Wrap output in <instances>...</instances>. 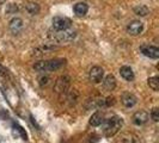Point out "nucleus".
Masks as SVG:
<instances>
[{"mask_svg": "<svg viewBox=\"0 0 159 143\" xmlns=\"http://www.w3.org/2000/svg\"><path fill=\"white\" fill-rule=\"evenodd\" d=\"M66 64L65 58H53V60H47V61H39L32 66V68L36 72H54L60 68H62Z\"/></svg>", "mask_w": 159, "mask_h": 143, "instance_id": "obj_1", "label": "nucleus"}, {"mask_svg": "<svg viewBox=\"0 0 159 143\" xmlns=\"http://www.w3.org/2000/svg\"><path fill=\"white\" fill-rule=\"evenodd\" d=\"M122 119L117 117V116H112L110 118L104 119L103 122V132L107 137H111V136L116 135L120 131V129L122 128Z\"/></svg>", "mask_w": 159, "mask_h": 143, "instance_id": "obj_2", "label": "nucleus"}, {"mask_svg": "<svg viewBox=\"0 0 159 143\" xmlns=\"http://www.w3.org/2000/svg\"><path fill=\"white\" fill-rule=\"evenodd\" d=\"M49 38L59 43H66V42H71L77 37V31L73 29H66V30H60L56 31L54 30V32H49Z\"/></svg>", "mask_w": 159, "mask_h": 143, "instance_id": "obj_3", "label": "nucleus"}, {"mask_svg": "<svg viewBox=\"0 0 159 143\" xmlns=\"http://www.w3.org/2000/svg\"><path fill=\"white\" fill-rule=\"evenodd\" d=\"M52 24H53V29H54V30H56V31H60V30H66V29L71 28L72 20L68 18V17L56 16V17H54V18H53Z\"/></svg>", "mask_w": 159, "mask_h": 143, "instance_id": "obj_4", "label": "nucleus"}, {"mask_svg": "<svg viewBox=\"0 0 159 143\" xmlns=\"http://www.w3.org/2000/svg\"><path fill=\"white\" fill-rule=\"evenodd\" d=\"M89 78H90V81L93 82V84H99L102 82V80L104 78V69L99 66H95L90 69V73H89Z\"/></svg>", "mask_w": 159, "mask_h": 143, "instance_id": "obj_5", "label": "nucleus"}, {"mask_svg": "<svg viewBox=\"0 0 159 143\" xmlns=\"http://www.w3.org/2000/svg\"><path fill=\"white\" fill-rule=\"evenodd\" d=\"M140 51L146 57H150V58H153V60L159 58V48L156 47V46H150V44L141 46L140 47Z\"/></svg>", "mask_w": 159, "mask_h": 143, "instance_id": "obj_6", "label": "nucleus"}, {"mask_svg": "<svg viewBox=\"0 0 159 143\" xmlns=\"http://www.w3.org/2000/svg\"><path fill=\"white\" fill-rule=\"evenodd\" d=\"M24 28V22L22 18H19V17H15V18H12L11 20H10V24H8V29H10V31L12 32V35H19L22 30H23Z\"/></svg>", "mask_w": 159, "mask_h": 143, "instance_id": "obj_7", "label": "nucleus"}, {"mask_svg": "<svg viewBox=\"0 0 159 143\" xmlns=\"http://www.w3.org/2000/svg\"><path fill=\"white\" fill-rule=\"evenodd\" d=\"M143 30V24L140 20H132L127 25V32L130 36H139Z\"/></svg>", "mask_w": 159, "mask_h": 143, "instance_id": "obj_8", "label": "nucleus"}, {"mask_svg": "<svg viewBox=\"0 0 159 143\" xmlns=\"http://www.w3.org/2000/svg\"><path fill=\"white\" fill-rule=\"evenodd\" d=\"M133 123L138 125V127H140V125H143V124H146L147 122H148V119H150V115L147 113L146 111H143V110H140V111H136L134 115H133Z\"/></svg>", "mask_w": 159, "mask_h": 143, "instance_id": "obj_9", "label": "nucleus"}, {"mask_svg": "<svg viewBox=\"0 0 159 143\" xmlns=\"http://www.w3.org/2000/svg\"><path fill=\"white\" fill-rule=\"evenodd\" d=\"M121 102L126 107H133L138 103V99H136L135 95L132 94V93H125L121 97Z\"/></svg>", "mask_w": 159, "mask_h": 143, "instance_id": "obj_10", "label": "nucleus"}, {"mask_svg": "<svg viewBox=\"0 0 159 143\" xmlns=\"http://www.w3.org/2000/svg\"><path fill=\"white\" fill-rule=\"evenodd\" d=\"M120 75L126 81H133L134 80V72L129 66H122L120 68Z\"/></svg>", "mask_w": 159, "mask_h": 143, "instance_id": "obj_11", "label": "nucleus"}, {"mask_svg": "<svg viewBox=\"0 0 159 143\" xmlns=\"http://www.w3.org/2000/svg\"><path fill=\"white\" fill-rule=\"evenodd\" d=\"M104 122V115L103 112L101 111H97L95 112L92 116H91V118H90V125H92V127H99V125H102Z\"/></svg>", "mask_w": 159, "mask_h": 143, "instance_id": "obj_12", "label": "nucleus"}, {"mask_svg": "<svg viewBox=\"0 0 159 143\" xmlns=\"http://www.w3.org/2000/svg\"><path fill=\"white\" fill-rule=\"evenodd\" d=\"M73 11H74L75 16L84 17L89 11L88 4H85V2H77V4L73 6Z\"/></svg>", "mask_w": 159, "mask_h": 143, "instance_id": "obj_13", "label": "nucleus"}, {"mask_svg": "<svg viewBox=\"0 0 159 143\" xmlns=\"http://www.w3.org/2000/svg\"><path fill=\"white\" fill-rule=\"evenodd\" d=\"M68 86H70V78L68 76H61L56 81L55 88L57 92H64L68 88Z\"/></svg>", "mask_w": 159, "mask_h": 143, "instance_id": "obj_14", "label": "nucleus"}, {"mask_svg": "<svg viewBox=\"0 0 159 143\" xmlns=\"http://www.w3.org/2000/svg\"><path fill=\"white\" fill-rule=\"evenodd\" d=\"M103 86L105 89H108V91H112L114 88L116 87V79H115V76L114 75H108V76H105L103 78Z\"/></svg>", "mask_w": 159, "mask_h": 143, "instance_id": "obj_15", "label": "nucleus"}, {"mask_svg": "<svg viewBox=\"0 0 159 143\" xmlns=\"http://www.w3.org/2000/svg\"><path fill=\"white\" fill-rule=\"evenodd\" d=\"M55 49H57L56 46H53V44H44V46H41V47L36 48L35 53H36V55H43V54H49V53H52V51L55 50Z\"/></svg>", "mask_w": 159, "mask_h": 143, "instance_id": "obj_16", "label": "nucleus"}, {"mask_svg": "<svg viewBox=\"0 0 159 143\" xmlns=\"http://www.w3.org/2000/svg\"><path fill=\"white\" fill-rule=\"evenodd\" d=\"M24 7H25V10H26V12H28V13H30V15H32V16L37 15L41 10L40 5H39V4H36V2H32V1L26 2V4L24 5Z\"/></svg>", "mask_w": 159, "mask_h": 143, "instance_id": "obj_17", "label": "nucleus"}, {"mask_svg": "<svg viewBox=\"0 0 159 143\" xmlns=\"http://www.w3.org/2000/svg\"><path fill=\"white\" fill-rule=\"evenodd\" d=\"M133 11H134V13H135L136 16L140 17H146L150 13V8L147 7V6H145V5H139V6L133 8Z\"/></svg>", "mask_w": 159, "mask_h": 143, "instance_id": "obj_18", "label": "nucleus"}, {"mask_svg": "<svg viewBox=\"0 0 159 143\" xmlns=\"http://www.w3.org/2000/svg\"><path fill=\"white\" fill-rule=\"evenodd\" d=\"M148 86L153 89V91H158L159 89V78L158 76H152L148 79Z\"/></svg>", "mask_w": 159, "mask_h": 143, "instance_id": "obj_19", "label": "nucleus"}, {"mask_svg": "<svg viewBox=\"0 0 159 143\" xmlns=\"http://www.w3.org/2000/svg\"><path fill=\"white\" fill-rule=\"evenodd\" d=\"M49 76L47 75H44V76H41L40 79H39V84H40L41 87H44V86H47L48 84H49Z\"/></svg>", "mask_w": 159, "mask_h": 143, "instance_id": "obj_20", "label": "nucleus"}, {"mask_svg": "<svg viewBox=\"0 0 159 143\" xmlns=\"http://www.w3.org/2000/svg\"><path fill=\"white\" fill-rule=\"evenodd\" d=\"M151 118L154 120V122H158L159 120V109L158 107H154L151 112Z\"/></svg>", "mask_w": 159, "mask_h": 143, "instance_id": "obj_21", "label": "nucleus"}, {"mask_svg": "<svg viewBox=\"0 0 159 143\" xmlns=\"http://www.w3.org/2000/svg\"><path fill=\"white\" fill-rule=\"evenodd\" d=\"M17 11H18V6L15 5V4H10L7 10H6L7 13H15V12H17Z\"/></svg>", "mask_w": 159, "mask_h": 143, "instance_id": "obj_22", "label": "nucleus"}, {"mask_svg": "<svg viewBox=\"0 0 159 143\" xmlns=\"http://www.w3.org/2000/svg\"><path fill=\"white\" fill-rule=\"evenodd\" d=\"M114 103H115L114 97H109V98L104 99V106H111V105H114Z\"/></svg>", "mask_w": 159, "mask_h": 143, "instance_id": "obj_23", "label": "nucleus"}]
</instances>
